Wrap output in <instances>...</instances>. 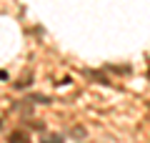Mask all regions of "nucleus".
<instances>
[{
	"label": "nucleus",
	"instance_id": "nucleus-2",
	"mask_svg": "<svg viewBox=\"0 0 150 143\" xmlns=\"http://www.w3.org/2000/svg\"><path fill=\"white\" fill-rule=\"evenodd\" d=\"M40 143H63V136H60V133H50V136H45Z\"/></svg>",
	"mask_w": 150,
	"mask_h": 143
},
{
	"label": "nucleus",
	"instance_id": "nucleus-1",
	"mask_svg": "<svg viewBox=\"0 0 150 143\" xmlns=\"http://www.w3.org/2000/svg\"><path fill=\"white\" fill-rule=\"evenodd\" d=\"M8 141H10V143H28V141H30V136H28L25 131H13L10 136H8Z\"/></svg>",
	"mask_w": 150,
	"mask_h": 143
}]
</instances>
